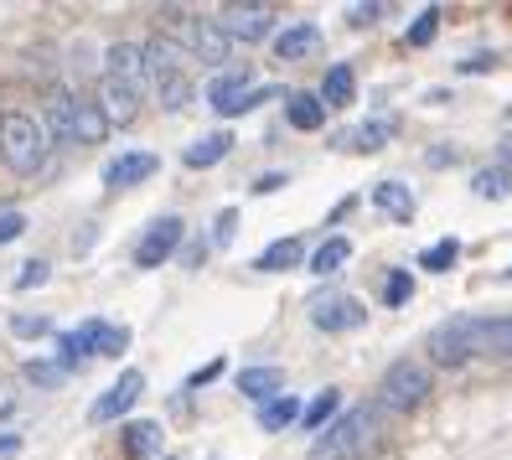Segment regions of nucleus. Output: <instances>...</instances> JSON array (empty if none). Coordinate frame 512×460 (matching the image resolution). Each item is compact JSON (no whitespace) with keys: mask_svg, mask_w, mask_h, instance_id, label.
I'll return each mask as SVG.
<instances>
[{"mask_svg":"<svg viewBox=\"0 0 512 460\" xmlns=\"http://www.w3.org/2000/svg\"><path fill=\"white\" fill-rule=\"evenodd\" d=\"M471 347L492 352V357H512V316H476L471 321Z\"/></svg>","mask_w":512,"mask_h":460,"instance_id":"obj_14","label":"nucleus"},{"mask_svg":"<svg viewBox=\"0 0 512 460\" xmlns=\"http://www.w3.org/2000/svg\"><path fill=\"white\" fill-rule=\"evenodd\" d=\"M99 114L109 119V125H130V119L140 114V88L119 83V78H104L99 83Z\"/></svg>","mask_w":512,"mask_h":460,"instance_id":"obj_13","label":"nucleus"},{"mask_svg":"<svg viewBox=\"0 0 512 460\" xmlns=\"http://www.w3.org/2000/svg\"><path fill=\"white\" fill-rule=\"evenodd\" d=\"M378 445V404H357L337 414L311 445V460H357L363 450Z\"/></svg>","mask_w":512,"mask_h":460,"instance_id":"obj_1","label":"nucleus"},{"mask_svg":"<svg viewBox=\"0 0 512 460\" xmlns=\"http://www.w3.org/2000/svg\"><path fill=\"white\" fill-rule=\"evenodd\" d=\"M264 99H280V88H254L244 73H223V78H213V88H207V104H213L223 119L249 114V109H259Z\"/></svg>","mask_w":512,"mask_h":460,"instance_id":"obj_7","label":"nucleus"},{"mask_svg":"<svg viewBox=\"0 0 512 460\" xmlns=\"http://www.w3.org/2000/svg\"><path fill=\"white\" fill-rule=\"evenodd\" d=\"M471 192L487 197V202H502V197H512V176H507L502 166H487V171L471 176Z\"/></svg>","mask_w":512,"mask_h":460,"instance_id":"obj_28","label":"nucleus"},{"mask_svg":"<svg viewBox=\"0 0 512 460\" xmlns=\"http://www.w3.org/2000/svg\"><path fill=\"white\" fill-rule=\"evenodd\" d=\"M156 104H161V109H187V104H192V83H187V73L161 78V83H156Z\"/></svg>","mask_w":512,"mask_h":460,"instance_id":"obj_30","label":"nucleus"},{"mask_svg":"<svg viewBox=\"0 0 512 460\" xmlns=\"http://www.w3.org/2000/svg\"><path fill=\"white\" fill-rule=\"evenodd\" d=\"M388 140V119H373V125H357L352 135H342V145H352V150H378Z\"/></svg>","mask_w":512,"mask_h":460,"instance_id":"obj_31","label":"nucleus"},{"mask_svg":"<svg viewBox=\"0 0 512 460\" xmlns=\"http://www.w3.org/2000/svg\"><path fill=\"white\" fill-rule=\"evenodd\" d=\"M409 295H414V280H409L404 269H394V274L383 280V300H388V305H404Z\"/></svg>","mask_w":512,"mask_h":460,"instance_id":"obj_35","label":"nucleus"},{"mask_svg":"<svg viewBox=\"0 0 512 460\" xmlns=\"http://www.w3.org/2000/svg\"><path fill=\"white\" fill-rule=\"evenodd\" d=\"M21 233H26L21 212H0V243H11V238H21Z\"/></svg>","mask_w":512,"mask_h":460,"instance_id":"obj_41","label":"nucleus"},{"mask_svg":"<svg viewBox=\"0 0 512 460\" xmlns=\"http://www.w3.org/2000/svg\"><path fill=\"white\" fill-rule=\"evenodd\" d=\"M47 280H52L47 259H26V269L16 274V290H37V285H47Z\"/></svg>","mask_w":512,"mask_h":460,"instance_id":"obj_36","label":"nucleus"},{"mask_svg":"<svg viewBox=\"0 0 512 460\" xmlns=\"http://www.w3.org/2000/svg\"><path fill=\"white\" fill-rule=\"evenodd\" d=\"M471 321L476 316H450V321H440L435 331H430V362H440V367H461L476 347H471Z\"/></svg>","mask_w":512,"mask_h":460,"instance_id":"obj_9","label":"nucleus"},{"mask_svg":"<svg viewBox=\"0 0 512 460\" xmlns=\"http://www.w3.org/2000/svg\"><path fill=\"white\" fill-rule=\"evenodd\" d=\"M300 419V404L290 393H280V398H269V404L259 409V429H285V424H295Z\"/></svg>","mask_w":512,"mask_h":460,"instance_id":"obj_29","label":"nucleus"},{"mask_svg":"<svg viewBox=\"0 0 512 460\" xmlns=\"http://www.w3.org/2000/svg\"><path fill=\"white\" fill-rule=\"evenodd\" d=\"M11 331H16V336H47L52 326H47V316H16Z\"/></svg>","mask_w":512,"mask_h":460,"instance_id":"obj_40","label":"nucleus"},{"mask_svg":"<svg viewBox=\"0 0 512 460\" xmlns=\"http://www.w3.org/2000/svg\"><path fill=\"white\" fill-rule=\"evenodd\" d=\"M435 32H440V11H425V16H419V21L409 26V47H425Z\"/></svg>","mask_w":512,"mask_h":460,"instance_id":"obj_37","label":"nucleus"},{"mask_svg":"<svg viewBox=\"0 0 512 460\" xmlns=\"http://www.w3.org/2000/svg\"><path fill=\"white\" fill-rule=\"evenodd\" d=\"M373 207L388 212L394 223H414V192L404 187V181H378V187H373Z\"/></svg>","mask_w":512,"mask_h":460,"instance_id":"obj_19","label":"nucleus"},{"mask_svg":"<svg viewBox=\"0 0 512 460\" xmlns=\"http://www.w3.org/2000/svg\"><path fill=\"white\" fill-rule=\"evenodd\" d=\"M233 233H238V212L228 207V212H218V223H213V243H218V249H228Z\"/></svg>","mask_w":512,"mask_h":460,"instance_id":"obj_39","label":"nucleus"},{"mask_svg":"<svg viewBox=\"0 0 512 460\" xmlns=\"http://www.w3.org/2000/svg\"><path fill=\"white\" fill-rule=\"evenodd\" d=\"M156 156L150 150H130V156H119V161H109V171H104V181L109 187H135V181H145V176H156Z\"/></svg>","mask_w":512,"mask_h":460,"instance_id":"obj_17","label":"nucleus"},{"mask_svg":"<svg viewBox=\"0 0 512 460\" xmlns=\"http://www.w3.org/2000/svg\"><path fill=\"white\" fill-rule=\"evenodd\" d=\"M321 52V32L311 21H300V26H285V32L275 37V57L280 63H306V57Z\"/></svg>","mask_w":512,"mask_h":460,"instance_id":"obj_15","label":"nucleus"},{"mask_svg":"<svg viewBox=\"0 0 512 460\" xmlns=\"http://www.w3.org/2000/svg\"><path fill=\"white\" fill-rule=\"evenodd\" d=\"M47 125L26 109H0V156L16 176H32L47 166Z\"/></svg>","mask_w":512,"mask_h":460,"instance_id":"obj_2","label":"nucleus"},{"mask_svg":"<svg viewBox=\"0 0 512 460\" xmlns=\"http://www.w3.org/2000/svg\"><path fill=\"white\" fill-rule=\"evenodd\" d=\"M337 409H342V393L337 388H321L306 409H300V429H326L331 419H337Z\"/></svg>","mask_w":512,"mask_h":460,"instance_id":"obj_26","label":"nucleus"},{"mask_svg":"<svg viewBox=\"0 0 512 460\" xmlns=\"http://www.w3.org/2000/svg\"><path fill=\"white\" fill-rule=\"evenodd\" d=\"M352 94H357V78H352V68L347 63H337V68H326V78H321V104H331V109H347L352 104Z\"/></svg>","mask_w":512,"mask_h":460,"instance_id":"obj_22","label":"nucleus"},{"mask_svg":"<svg viewBox=\"0 0 512 460\" xmlns=\"http://www.w3.org/2000/svg\"><path fill=\"white\" fill-rule=\"evenodd\" d=\"M125 450H130L135 460L161 455V424H156V419H135V424H125Z\"/></svg>","mask_w":512,"mask_h":460,"instance_id":"obj_23","label":"nucleus"},{"mask_svg":"<svg viewBox=\"0 0 512 460\" xmlns=\"http://www.w3.org/2000/svg\"><path fill=\"white\" fill-rule=\"evenodd\" d=\"M218 373H223V362H207L202 373H192V378H187V388H202V383H213Z\"/></svg>","mask_w":512,"mask_h":460,"instance_id":"obj_43","label":"nucleus"},{"mask_svg":"<svg viewBox=\"0 0 512 460\" xmlns=\"http://www.w3.org/2000/svg\"><path fill=\"white\" fill-rule=\"evenodd\" d=\"M130 347V331L125 326H109V321H83L78 331L57 336V352H63V367H83L88 357H119Z\"/></svg>","mask_w":512,"mask_h":460,"instance_id":"obj_4","label":"nucleus"},{"mask_svg":"<svg viewBox=\"0 0 512 460\" xmlns=\"http://www.w3.org/2000/svg\"><path fill=\"white\" fill-rule=\"evenodd\" d=\"M502 161L512 166V140H502Z\"/></svg>","mask_w":512,"mask_h":460,"instance_id":"obj_45","label":"nucleus"},{"mask_svg":"<svg viewBox=\"0 0 512 460\" xmlns=\"http://www.w3.org/2000/svg\"><path fill=\"white\" fill-rule=\"evenodd\" d=\"M47 130L57 140H78V145H99L109 135V119L99 114L94 99H73V94H52L47 99Z\"/></svg>","mask_w":512,"mask_h":460,"instance_id":"obj_3","label":"nucleus"},{"mask_svg":"<svg viewBox=\"0 0 512 460\" xmlns=\"http://www.w3.org/2000/svg\"><path fill=\"white\" fill-rule=\"evenodd\" d=\"M16 450H21V440H16V435H0V455H16Z\"/></svg>","mask_w":512,"mask_h":460,"instance_id":"obj_44","label":"nucleus"},{"mask_svg":"<svg viewBox=\"0 0 512 460\" xmlns=\"http://www.w3.org/2000/svg\"><path fill=\"white\" fill-rule=\"evenodd\" d=\"M238 393L269 404V398L285 393V373H280V367H244V373H238Z\"/></svg>","mask_w":512,"mask_h":460,"instance_id":"obj_18","label":"nucleus"},{"mask_svg":"<svg viewBox=\"0 0 512 460\" xmlns=\"http://www.w3.org/2000/svg\"><path fill=\"white\" fill-rule=\"evenodd\" d=\"M285 181H290L285 171H269V176H259V181H254V192H259V197H264V192H280Z\"/></svg>","mask_w":512,"mask_h":460,"instance_id":"obj_42","label":"nucleus"},{"mask_svg":"<svg viewBox=\"0 0 512 460\" xmlns=\"http://www.w3.org/2000/svg\"><path fill=\"white\" fill-rule=\"evenodd\" d=\"M378 16H388V6H378V0H368V6H347V26H373Z\"/></svg>","mask_w":512,"mask_h":460,"instance_id":"obj_38","label":"nucleus"},{"mask_svg":"<svg viewBox=\"0 0 512 460\" xmlns=\"http://www.w3.org/2000/svg\"><path fill=\"white\" fill-rule=\"evenodd\" d=\"M456 254H461V243H456V238H440L435 249H425V254H419V264H425L430 274H445L450 264H456Z\"/></svg>","mask_w":512,"mask_h":460,"instance_id":"obj_33","label":"nucleus"},{"mask_svg":"<svg viewBox=\"0 0 512 460\" xmlns=\"http://www.w3.org/2000/svg\"><path fill=\"white\" fill-rule=\"evenodd\" d=\"M140 393H145V373H135V367H130V373H119V383H114L109 393L94 398L88 419H94V424H109V419H119V414H130Z\"/></svg>","mask_w":512,"mask_h":460,"instance_id":"obj_11","label":"nucleus"},{"mask_svg":"<svg viewBox=\"0 0 512 460\" xmlns=\"http://www.w3.org/2000/svg\"><path fill=\"white\" fill-rule=\"evenodd\" d=\"M295 264H306V243H300V238L269 243V249L254 259V269H264V274H285V269H295Z\"/></svg>","mask_w":512,"mask_h":460,"instance_id":"obj_21","label":"nucleus"},{"mask_svg":"<svg viewBox=\"0 0 512 460\" xmlns=\"http://www.w3.org/2000/svg\"><path fill=\"white\" fill-rule=\"evenodd\" d=\"M425 398H430V373H425L419 362H409V357L388 367L383 383H378V404H383L388 414H414Z\"/></svg>","mask_w":512,"mask_h":460,"instance_id":"obj_5","label":"nucleus"},{"mask_svg":"<svg viewBox=\"0 0 512 460\" xmlns=\"http://www.w3.org/2000/svg\"><path fill=\"white\" fill-rule=\"evenodd\" d=\"M306 316L321 331H357V326L368 321V305L357 300V295H347V290H321V295L306 300Z\"/></svg>","mask_w":512,"mask_h":460,"instance_id":"obj_6","label":"nucleus"},{"mask_svg":"<svg viewBox=\"0 0 512 460\" xmlns=\"http://www.w3.org/2000/svg\"><path fill=\"white\" fill-rule=\"evenodd\" d=\"M228 150H233V135H223V130H218V135H202L197 145H187V156H182V161H187L192 171H202V166H218V161L228 156Z\"/></svg>","mask_w":512,"mask_h":460,"instance_id":"obj_25","label":"nucleus"},{"mask_svg":"<svg viewBox=\"0 0 512 460\" xmlns=\"http://www.w3.org/2000/svg\"><path fill=\"white\" fill-rule=\"evenodd\" d=\"M213 21L223 26L228 42H264V37H275V11H269V6H223Z\"/></svg>","mask_w":512,"mask_h":460,"instance_id":"obj_8","label":"nucleus"},{"mask_svg":"<svg viewBox=\"0 0 512 460\" xmlns=\"http://www.w3.org/2000/svg\"><path fill=\"white\" fill-rule=\"evenodd\" d=\"M182 42H187V52L197 57V63H213V68L233 52V42L223 37V26H218V21H207V16H197V21L182 26Z\"/></svg>","mask_w":512,"mask_h":460,"instance_id":"obj_12","label":"nucleus"},{"mask_svg":"<svg viewBox=\"0 0 512 460\" xmlns=\"http://www.w3.org/2000/svg\"><path fill=\"white\" fill-rule=\"evenodd\" d=\"M176 243H182V218H156V223L140 233V243H135V264H140V269L166 264V259L176 254Z\"/></svg>","mask_w":512,"mask_h":460,"instance_id":"obj_10","label":"nucleus"},{"mask_svg":"<svg viewBox=\"0 0 512 460\" xmlns=\"http://www.w3.org/2000/svg\"><path fill=\"white\" fill-rule=\"evenodd\" d=\"M145 83L156 88L161 78H171V73H182V47H176L171 37H150L145 47Z\"/></svg>","mask_w":512,"mask_h":460,"instance_id":"obj_16","label":"nucleus"},{"mask_svg":"<svg viewBox=\"0 0 512 460\" xmlns=\"http://www.w3.org/2000/svg\"><path fill=\"white\" fill-rule=\"evenodd\" d=\"M26 383H37V388H63V383H68V367H63V362H26Z\"/></svg>","mask_w":512,"mask_h":460,"instance_id":"obj_32","label":"nucleus"},{"mask_svg":"<svg viewBox=\"0 0 512 460\" xmlns=\"http://www.w3.org/2000/svg\"><path fill=\"white\" fill-rule=\"evenodd\" d=\"M347 259H352V243H347V238H326L321 249L311 254V264H306V269H311V274H321V280H326V274H337V269H342Z\"/></svg>","mask_w":512,"mask_h":460,"instance_id":"obj_27","label":"nucleus"},{"mask_svg":"<svg viewBox=\"0 0 512 460\" xmlns=\"http://www.w3.org/2000/svg\"><path fill=\"white\" fill-rule=\"evenodd\" d=\"M21 414V383L16 378H0V429Z\"/></svg>","mask_w":512,"mask_h":460,"instance_id":"obj_34","label":"nucleus"},{"mask_svg":"<svg viewBox=\"0 0 512 460\" xmlns=\"http://www.w3.org/2000/svg\"><path fill=\"white\" fill-rule=\"evenodd\" d=\"M104 78H119V83H145V52L135 42H114L109 47V73Z\"/></svg>","mask_w":512,"mask_h":460,"instance_id":"obj_20","label":"nucleus"},{"mask_svg":"<svg viewBox=\"0 0 512 460\" xmlns=\"http://www.w3.org/2000/svg\"><path fill=\"white\" fill-rule=\"evenodd\" d=\"M285 114H290L295 130H321V125H326V104H321L316 94H290V99H285Z\"/></svg>","mask_w":512,"mask_h":460,"instance_id":"obj_24","label":"nucleus"}]
</instances>
